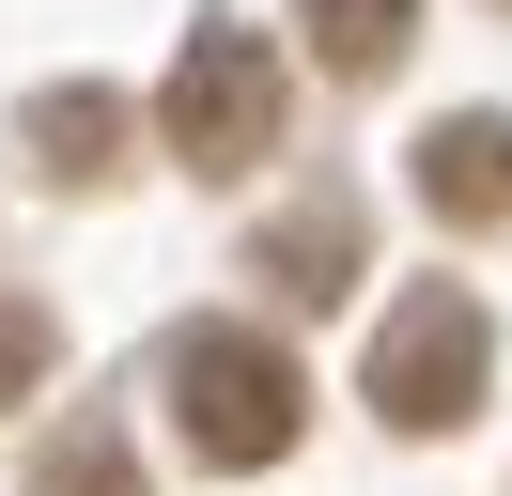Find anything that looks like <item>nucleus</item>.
<instances>
[{
    "mask_svg": "<svg viewBox=\"0 0 512 496\" xmlns=\"http://www.w3.org/2000/svg\"><path fill=\"white\" fill-rule=\"evenodd\" d=\"M280 109H295V78H280V47H264L249 16H202L187 31V62H171V93H156V140L187 155V171H264L280 155Z\"/></svg>",
    "mask_w": 512,
    "mask_h": 496,
    "instance_id": "1",
    "label": "nucleus"
},
{
    "mask_svg": "<svg viewBox=\"0 0 512 496\" xmlns=\"http://www.w3.org/2000/svg\"><path fill=\"white\" fill-rule=\"evenodd\" d=\"M32 496H140V450H125L109 419H63V434L32 450Z\"/></svg>",
    "mask_w": 512,
    "mask_h": 496,
    "instance_id": "8",
    "label": "nucleus"
},
{
    "mask_svg": "<svg viewBox=\"0 0 512 496\" xmlns=\"http://www.w3.org/2000/svg\"><path fill=\"white\" fill-rule=\"evenodd\" d=\"M125 140H140L125 93H32V109H16V155H32L47 186H109V171H125Z\"/></svg>",
    "mask_w": 512,
    "mask_h": 496,
    "instance_id": "5",
    "label": "nucleus"
},
{
    "mask_svg": "<svg viewBox=\"0 0 512 496\" xmlns=\"http://www.w3.org/2000/svg\"><path fill=\"white\" fill-rule=\"evenodd\" d=\"M481 372H497L481 295H466V279H404V295H388V326H373V357H357V388H373L388 434H450V419L481 403Z\"/></svg>",
    "mask_w": 512,
    "mask_h": 496,
    "instance_id": "2",
    "label": "nucleus"
},
{
    "mask_svg": "<svg viewBox=\"0 0 512 496\" xmlns=\"http://www.w3.org/2000/svg\"><path fill=\"white\" fill-rule=\"evenodd\" d=\"M295 31H311L326 78H388V62L419 47V0H295Z\"/></svg>",
    "mask_w": 512,
    "mask_h": 496,
    "instance_id": "7",
    "label": "nucleus"
},
{
    "mask_svg": "<svg viewBox=\"0 0 512 496\" xmlns=\"http://www.w3.org/2000/svg\"><path fill=\"white\" fill-rule=\"evenodd\" d=\"M47 357H63V341H47V310H32V295H0V403L47 388Z\"/></svg>",
    "mask_w": 512,
    "mask_h": 496,
    "instance_id": "9",
    "label": "nucleus"
},
{
    "mask_svg": "<svg viewBox=\"0 0 512 496\" xmlns=\"http://www.w3.org/2000/svg\"><path fill=\"white\" fill-rule=\"evenodd\" d=\"M419 202L450 233H512V109H450L419 140Z\"/></svg>",
    "mask_w": 512,
    "mask_h": 496,
    "instance_id": "4",
    "label": "nucleus"
},
{
    "mask_svg": "<svg viewBox=\"0 0 512 496\" xmlns=\"http://www.w3.org/2000/svg\"><path fill=\"white\" fill-rule=\"evenodd\" d=\"M171 419H187L202 465H280L295 434H311V388H295L280 341H249V326H187V341H171Z\"/></svg>",
    "mask_w": 512,
    "mask_h": 496,
    "instance_id": "3",
    "label": "nucleus"
},
{
    "mask_svg": "<svg viewBox=\"0 0 512 496\" xmlns=\"http://www.w3.org/2000/svg\"><path fill=\"white\" fill-rule=\"evenodd\" d=\"M249 279H280L295 310H326L357 279V202H295V217H264V248H249Z\"/></svg>",
    "mask_w": 512,
    "mask_h": 496,
    "instance_id": "6",
    "label": "nucleus"
}]
</instances>
